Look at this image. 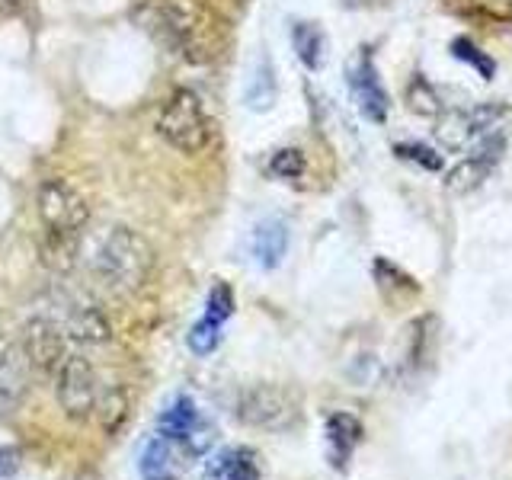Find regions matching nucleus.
<instances>
[{
  "mask_svg": "<svg viewBox=\"0 0 512 480\" xmlns=\"http://www.w3.org/2000/svg\"><path fill=\"white\" fill-rule=\"evenodd\" d=\"M135 20L157 45L192 64L212 61L218 52L221 26L196 0H144L135 10Z\"/></svg>",
  "mask_w": 512,
  "mask_h": 480,
  "instance_id": "f257e3e1",
  "label": "nucleus"
},
{
  "mask_svg": "<svg viewBox=\"0 0 512 480\" xmlns=\"http://www.w3.org/2000/svg\"><path fill=\"white\" fill-rule=\"evenodd\" d=\"M90 269L96 272L106 288L119 295H135L141 292L151 279L154 269V250L138 231L116 224L109 228L100 240H96L93 256H90Z\"/></svg>",
  "mask_w": 512,
  "mask_h": 480,
  "instance_id": "f03ea898",
  "label": "nucleus"
},
{
  "mask_svg": "<svg viewBox=\"0 0 512 480\" xmlns=\"http://www.w3.org/2000/svg\"><path fill=\"white\" fill-rule=\"evenodd\" d=\"M157 135L164 138L170 148L183 151V154H196L202 151L208 138H212V119L202 106V100L192 90H173L157 109L154 119Z\"/></svg>",
  "mask_w": 512,
  "mask_h": 480,
  "instance_id": "7ed1b4c3",
  "label": "nucleus"
},
{
  "mask_svg": "<svg viewBox=\"0 0 512 480\" xmlns=\"http://www.w3.org/2000/svg\"><path fill=\"white\" fill-rule=\"evenodd\" d=\"M52 375H55L58 404L64 413L71 416V420L87 423V420H96V416H100V404H103V394H106L109 384L100 381L90 359L68 352Z\"/></svg>",
  "mask_w": 512,
  "mask_h": 480,
  "instance_id": "20e7f679",
  "label": "nucleus"
},
{
  "mask_svg": "<svg viewBox=\"0 0 512 480\" xmlns=\"http://www.w3.org/2000/svg\"><path fill=\"white\" fill-rule=\"evenodd\" d=\"M157 436L173 442L183 455H208L215 445V426L205 420V413L189 394H176L157 416Z\"/></svg>",
  "mask_w": 512,
  "mask_h": 480,
  "instance_id": "39448f33",
  "label": "nucleus"
},
{
  "mask_svg": "<svg viewBox=\"0 0 512 480\" xmlns=\"http://www.w3.org/2000/svg\"><path fill=\"white\" fill-rule=\"evenodd\" d=\"M39 218L45 224V234H71L84 237L90 221V205L68 180H45L39 186Z\"/></svg>",
  "mask_w": 512,
  "mask_h": 480,
  "instance_id": "423d86ee",
  "label": "nucleus"
},
{
  "mask_svg": "<svg viewBox=\"0 0 512 480\" xmlns=\"http://www.w3.org/2000/svg\"><path fill=\"white\" fill-rule=\"evenodd\" d=\"M237 420L247 426H256V429L282 432L298 423V410L285 391L272 388V384H256V388H250L244 397H240Z\"/></svg>",
  "mask_w": 512,
  "mask_h": 480,
  "instance_id": "0eeeda50",
  "label": "nucleus"
},
{
  "mask_svg": "<svg viewBox=\"0 0 512 480\" xmlns=\"http://www.w3.org/2000/svg\"><path fill=\"white\" fill-rule=\"evenodd\" d=\"M29 391V359L26 349L0 327V404H16Z\"/></svg>",
  "mask_w": 512,
  "mask_h": 480,
  "instance_id": "6e6552de",
  "label": "nucleus"
},
{
  "mask_svg": "<svg viewBox=\"0 0 512 480\" xmlns=\"http://www.w3.org/2000/svg\"><path fill=\"white\" fill-rule=\"evenodd\" d=\"M202 480H263V468L253 448L224 445L208 455Z\"/></svg>",
  "mask_w": 512,
  "mask_h": 480,
  "instance_id": "1a4fd4ad",
  "label": "nucleus"
},
{
  "mask_svg": "<svg viewBox=\"0 0 512 480\" xmlns=\"http://www.w3.org/2000/svg\"><path fill=\"white\" fill-rule=\"evenodd\" d=\"M349 87H352V96H356L359 109L365 112V119H372V122L388 119V93H384L378 71H375V64L368 55H362L356 64H352Z\"/></svg>",
  "mask_w": 512,
  "mask_h": 480,
  "instance_id": "9d476101",
  "label": "nucleus"
},
{
  "mask_svg": "<svg viewBox=\"0 0 512 480\" xmlns=\"http://www.w3.org/2000/svg\"><path fill=\"white\" fill-rule=\"evenodd\" d=\"M180 448L167 442L164 436H154L141 445L138 455V477L141 480H180L183 474V461H180Z\"/></svg>",
  "mask_w": 512,
  "mask_h": 480,
  "instance_id": "9b49d317",
  "label": "nucleus"
},
{
  "mask_svg": "<svg viewBox=\"0 0 512 480\" xmlns=\"http://www.w3.org/2000/svg\"><path fill=\"white\" fill-rule=\"evenodd\" d=\"M327 455L333 468H346L352 452L359 448L362 442V423L356 420L352 413H333L327 416Z\"/></svg>",
  "mask_w": 512,
  "mask_h": 480,
  "instance_id": "f8f14e48",
  "label": "nucleus"
},
{
  "mask_svg": "<svg viewBox=\"0 0 512 480\" xmlns=\"http://www.w3.org/2000/svg\"><path fill=\"white\" fill-rule=\"evenodd\" d=\"M288 253V224L282 218H266L253 231V260L263 269H276Z\"/></svg>",
  "mask_w": 512,
  "mask_h": 480,
  "instance_id": "ddd939ff",
  "label": "nucleus"
},
{
  "mask_svg": "<svg viewBox=\"0 0 512 480\" xmlns=\"http://www.w3.org/2000/svg\"><path fill=\"white\" fill-rule=\"evenodd\" d=\"M292 42H295V52L298 58L308 64V68H320V55H324V36H320V29L311 26V23H298L295 32H292Z\"/></svg>",
  "mask_w": 512,
  "mask_h": 480,
  "instance_id": "4468645a",
  "label": "nucleus"
},
{
  "mask_svg": "<svg viewBox=\"0 0 512 480\" xmlns=\"http://www.w3.org/2000/svg\"><path fill=\"white\" fill-rule=\"evenodd\" d=\"M272 100H276V74H272V68L263 61L260 68H256L250 87H247V106L256 109V112H263V109L272 106Z\"/></svg>",
  "mask_w": 512,
  "mask_h": 480,
  "instance_id": "2eb2a0df",
  "label": "nucleus"
},
{
  "mask_svg": "<svg viewBox=\"0 0 512 480\" xmlns=\"http://www.w3.org/2000/svg\"><path fill=\"white\" fill-rule=\"evenodd\" d=\"M186 343H189L192 352H196V356H212V352L218 349V343H221V324L212 317L196 320L192 330H189V336H186Z\"/></svg>",
  "mask_w": 512,
  "mask_h": 480,
  "instance_id": "dca6fc26",
  "label": "nucleus"
},
{
  "mask_svg": "<svg viewBox=\"0 0 512 480\" xmlns=\"http://www.w3.org/2000/svg\"><path fill=\"white\" fill-rule=\"evenodd\" d=\"M231 314H234V292H231V285L218 282L212 292H208L205 317H212V320H218V324H224Z\"/></svg>",
  "mask_w": 512,
  "mask_h": 480,
  "instance_id": "f3484780",
  "label": "nucleus"
},
{
  "mask_svg": "<svg viewBox=\"0 0 512 480\" xmlns=\"http://www.w3.org/2000/svg\"><path fill=\"white\" fill-rule=\"evenodd\" d=\"M269 170L276 176H282V180H298V176L304 173V157L295 148H285V151H279L276 157H272Z\"/></svg>",
  "mask_w": 512,
  "mask_h": 480,
  "instance_id": "a211bd4d",
  "label": "nucleus"
},
{
  "mask_svg": "<svg viewBox=\"0 0 512 480\" xmlns=\"http://www.w3.org/2000/svg\"><path fill=\"white\" fill-rule=\"evenodd\" d=\"M23 464V452L16 445H0V480L13 477Z\"/></svg>",
  "mask_w": 512,
  "mask_h": 480,
  "instance_id": "6ab92c4d",
  "label": "nucleus"
},
{
  "mask_svg": "<svg viewBox=\"0 0 512 480\" xmlns=\"http://www.w3.org/2000/svg\"><path fill=\"white\" fill-rule=\"evenodd\" d=\"M455 48H458V58H468V61H474V64H477V68H480V71H484V74H490V71H493V64H490L487 58H480V55H474V52H477V48H471L468 42H458Z\"/></svg>",
  "mask_w": 512,
  "mask_h": 480,
  "instance_id": "aec40b11",
  "label": "nucleus"
},
{
  "mask_svg": "<svg viewBox=\"0 0 512 480\" xmlns=\"http://www.w3.org/2000/svg\"><path fill=\"white\" fill-rule=\"evenodd\" d=\"M20 7H23V0H0V20H7V16H13Z\"/></svg>",
  "mask_w": 512,
  "mask_h": 480,
  "instance_id": "412c9836",
  "label": "nucleus"
}]
</instances>
